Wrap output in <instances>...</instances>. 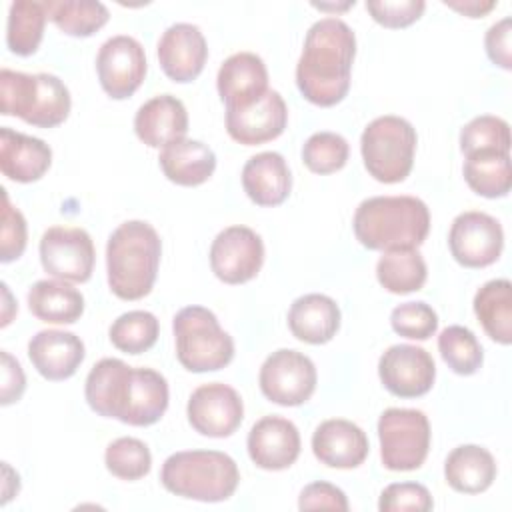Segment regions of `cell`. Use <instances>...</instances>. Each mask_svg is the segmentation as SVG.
Segmentation results:
<instances>
[{"label": "cell", "mask_w": 512, "mask_h": 512, "mask_svg": "<svg viewBox=\"0 0 512 512\" xmlns=\"http://www.w3.org/2000/svg\"><path fill=\"white\" fill-rule=\"evenodd\" d=\"M88 406L130 426L156 424L168 408V382L152 368H132L120 358H102L86 376Z\"/></svg>", "instance_id": "cell-1"}, {"label": "cell", "mask_w": 512, "mask_h": 512, "mask_svg": "<svg viewBox=\"0 0 512 512\" xmlns=\"http://www.w3.org/2000/svg\"><path fill=\"white\" fill-rule=\"evenodd\" d=\"M356 56L352 28L334 16L310 26L296 64V86L316 106H334L350 90V72Z\"/></svg>", "instance_id": "cell-2"}, {"label": "cell", "mask_w": 512, "mask_h": 512, "mask_svg": "<svg viewBox=\"0 0 512 512\" xmlns=\"http://www.w3.org/2000/svg\"><path fill=\"white\" fill-rule=\"evenodd\" d=\"M352 226L368 250H408L426 240L430 212L416 196H374L358 204Z\"/></svg>", "instance_id": "cell-3"}, {"label": "cell", "mask_w": 512, "mask_h": 512, "mask_svg": "<svg viewBox=\"0 0 512 512\" xmlns=\"http://www.w3.org/2000/svg\"><path fill=\"white\" fill-rule=\"evenodd\" d=\"M162 256L158 232L142 220L122 222L106 244L108 286L122 300L150 294Z\"/></svg>", "instance_id": "cell-4"}, {"label": "cell", "mask_w": 512, "mask_h": 512, "mask_svg": "<svg viewBox=\"0 0 512 512\" xmlns=\"http://www.w3.org/2000/svg\"><path fill=\"white\" fill-rule=\"evenodd\" d=\"M160 482L180 498L222 502L236 492L240 472L234 458L224 452L182 450L164 460Z\"/></svg>", "instance_id": "cell-5"}, {"label": "cell", "mask_w": 512, "mask_h": 512, "mask_svg": "<svg viewBox=\"0 0 512 512\" xmlns=\"http://www.w3.org/2000/svg\"><path fill=\"white\" fill-rule=\"evenodd\" d=\"M70 92L66 84L48 72L26 74L2 68L0 112L18 116L38 128H54L70 114Z\"/></svg>", "instance_id": "cell-6"}, {"label": "cell", "mask_w": 512, "mask_h": 512, "mask_svg": "<svg viewBox=\"0 0 512 512\" xmlns=\"http://www.w3.org/2000/svg\"><path fill=\"white\" fill-rule=\"evenodd\" d=\"M176 358L190 372H214L234 358V340L204 306L182 308L172 322Z\"/></svg>", "instance_id": "cell-7"}, {"label": "cell", "mask_w": 512, "mask_h": 512, "mask_svg": "<svg viewBox=\"0 0 512 512\" xmlns=\"http://www.w3.org/2000/svg\"><path fill=\"white\" fill-rule=\"evenodd\" d=\"M416 130L400 116L374 118L360 136V152L368 174L384 184L406 180L414 164Z\"/></svg>", "instance_id": "cell-8"}, {"label": "cell", "mask_w": 512, "mask_h": 512, "mask_svg": "<svg viewBox=\"0 0 512 512\" xmlns=\"http://www.w3.org/2000/svg\"><path fill=\"white\" fill-rule=\"evenodd\" d=\"M380 458L394 472L416 470L430 450V422L416 408H388L378 418Z\"/></svg>", "instance_id": "cell-9"}, {"label": "cell", "mask_w": 512, "mask_h": 512, "mask_svg": "<svg viewBox=\"0 0 512 512\" xmlns=\"http://www.w3.org/2000/svg\"><path fill=\"white\" fill-rule=\"evenodd\" d=\"M316 366L314 362L290 348L272 352L260 366V390L262 394L280 406H300L310 400L316 390Z\"/></svg>", "instance_id": "cell-10"}, {"label": "cell", "mask_w": 512, "mask_h": 512, "mask_svg": "<svg viewBox=\"0 0 512 512\" xmlns=\"http://www.w3.org/2000/svg\"><path fill=\"white\" fill-rule=\"evenodd\" d=\"M94 242L84 228L52 226L40 238L42 268L64 282L82 284L94 270Z\"/></svg>", "instance_id": "cell-11"}, {"label": "cell", "mask_w": 512, "mask_h": 512, "mask_svg": "<svg viewBox=\"0 0 512 512\" xmlns=\"http://www.w3.org/2000/svg\"><path fill=\"white\" fill-rule=\"evenodd\" d=\"M448 246L458 264L466 268H484L500 258L504 232L494 216L468 210L452 220Z\"/></svg>", "instance_id": "cell-12"}, {"label": "cell", "mask_w": 512, "mask_h": 512, "mask_svg": "<svg viewBox=\"0 0 512 512\" xmlns=\"http://www.w3.org/2000/svg\"><path fill=\"white\" fill-rule=\"evenodd\" d=\"M96 72L102 90L110 98L124 100L132 96L146 76V54L142 44L126 34L108 38L98 50Z\"/></svg>", "instance_id": "cell-13"}, {"label": "cell", "mask_w": 512, "mask_h": 512, "mask_svg": "<svg viewBox=\"0 0 512 512\" xmlns=\"http://www.w3.org/2000/svg\"><path fill=\"white\" fill-rule=\"evenodd\" d=\"M264 262V242L248 226H228L212 240L210 268L226 284L252 280Z\"/></svg>", "instance_id": "cell-14"}, {"label": "cell", "mask_w": 512, "mask_h": 512, "mask_svg": "<svg viewBox=\"0 0 512 512\" xmlns=\"http://www.w3.org/2000/svg\"><path fill=\"white\" fill-rule=\"evenodd\" d=\"M190 426L208 438H226L238 430L244 418L240 394L222 382L198 386L186 406Z\"/></svg>", "instance_id": "cell-15"}, {"label": "cell", "mask_w": 512, "mask_h": 512, "mask_svg": "<svg viewBox=\"0 0 512 512\" xmlns=\"http://www.w3.org/2000/svg\"><path fill=\"white\" fill-rule=\"evenodd\" d=\"M378 376L390 394L398 398H418L432 388L436 364L420 346L394 344L380 356Z\"/></svg>", "instance_id": "cell-16"}, {"label": "cell", "mask_w": 512, "mask_h": 512, "mask_svg": "<svg viewBox=\"0 0 512 512\" xmlns=\"http://www.w3.org/2000/svg\"><path fill=\"white\" fill-rule=\"evenodd\" d=\"M288 122V108L276 90L244 108L226 110V132L244 146H256L278 138Z\"/></svg>", "instance_id": "cell-17"}, {"label": "cell", "mask_w": 512, "mask_h": 512, "mask_svg": "<svg viewBox=\"0 0 512 512\" xmlns=\"http://www.w3.org/2000/svg\"><path fill=\"white\" fill-rule=\"evenodd\" d=\"M208 58L206 38L198 26L176 22L168 26L158 40V62L164 74L174 82H192L204 70Z\"/></svg>", "instance_id": "cell-18"}, {"label": "cell", "mask_w": 512, "mask_h": 512, "mask_svg": "<svg viewBox=\"0 0 512 512\" xmlns=\"http://www.w3.org/2000/svg\"><path fill=\"white\" fill-rule=\"evenodd\" d=\"M248 456L262 470H286L300 456V432L288 418L264 416L248 432Z\"/></svg>", "instance_id": "cell-19"}, {"label": "cell", "mask_w": 512, "mask_h": 512, "mask_svg": "<svg viewBox=\"0 0 512 512\" xmlns=\"http://www.w3.org/2000/svg\"><path fill=\"white\" fill-rule=\"evenodd\" d=\"M216 86L226 110L250 106L270 90L266 64L252 52H236L222 62Z\"/></svg>", "instance_id": "cell-20"}, {"label": "cell", "mask_w": 512, "mask_h": 512, "mask_svg": "<svg viewBox=\"0 0 512 512\" xmlns=\"http://www.w3.org/2000/svg\"><path fill=\"white\" fill-rule=\"evenodd\" d=\"M312 452L330 468L350 470L366 460L370 446L368 436L360 426L344 418H330L314 430Z\"/></svg>", "instance_id": "cell-21"}, {"label": "cell", "mask_w": 512, "mask_h": 512, "mask_svg": "<svg viewBox=\"0 0 512 512\" xmlns=\"http://www.w3.org/2000/svg\"><path fill=\"white\" fill-rule=\"evenodd\" d=\"M84 356V342L66 330H40L28 342L32 366L40 376L52 382L74 376Z\"/></svg>", "instance_id": "cell-22"}, {"label": "cell", "mask_w": 512, "mask_h": 512, "mask_svg": "<svg viewBox=\"0 0 512 512\" xmlns=\"http://www.w3.org/2000/svg\"><path fill=\"white\" fill-rule=\"evenodd\" d=\"M136 136L150 148H164L182 140L188 132V112L172 94H160L144 102L134 116Z\"/></svg>", "instance_id": "cell-23"}, {"label": "cell", "mask_w": 512, "mask_h": 512, "mask_svg": "<svg viewBox=\"0 0 512 512\" xmlns=\"http://www.w3.org/2000/svg\"><path fill=\"white\" fill-rule=\"evenodd\" d=\"M52 164L50 146L12 128L0 130V170L6 178L28 184L40 180Z\"/></svg>", "instance_id": "cell-24"}, {"label": "cell", "mask_w": 512, "mask_h": 512, "mask_svg": "<svg viewBox=\"0 0 512 512\" xmlns=\"http://www.w3.org/2000/svg\"><path fill=\"white\" fill-rule=\"evenodd\" d=\"M242 188L258 206L282 204L292 188V176L284 156L278 152L250 156L242 168Z\"/></svg>", "instance_id": "cell-25"}, {"label": "cell", "mask_w": 512, "mask_h": 512, "mask_svg": "<svg viewBox=\"0 0 512 512\" xmlns=\"http://www.w3.org/2000/svg\"><path fill=\"white\" fill-rule=\"evenodd\" d=\"M288 328L306 344H326L340 328V308L326 294H304L288 310Z\"/></svg>", "instance_id": "cell-26"}, {"label": "cell", "mask_w": 512, "mask_h": 512, "mask_svg": "<svg viewBox=\"0 0 512 512\" xmlns=\"http://www.w3.org/2000/svg\"><path fill=\"white\" fill-rule=\"evenodd\" d=\"M158 162L164 176L178 186H200L216 170L214 150L192 138H182L164 146Z\"/></svg>", "instance_id": "cell-27"}, {"label": "cell", "mask_w": 512, "mask_h": 512, "mask_svg": "<svg viewBox=\"0 0 512 512\" xmlns=\"http://www.w3.org/2000/svg\"><path fill=\"white\" fill-rule=\"evenodd\" d=\"M444 478L456 492L480 494L488 490L496 478L494 456L476 444L456 446L444 462Z\"/></svg>", "instance_id": "cell-28"}, {"label": "cell", "mask_w": 512, "mask_h": 512, "mask_svg": "<svg viewBox=\"0 0 512 512\" xmlns=\"http://www.w3.org/2000/svg\"><path fill=\"white\" fill-rule=\"evenodd\" d=\"M30 312L48 324H74L84 312V296L64 280H38L28 290Z\"/></svg>", "instance_id": "cell-29"}, {"label": "cell", "mask_w": 512, "mask_h": 512, "mask_svg": "<svg viewBox=\"0 0 512 512\" xmlns=\"http://www.w3.org/2000/svg\"><path fill=\"white\" fill-rule=\"evenodd\" d=\"M474 314L484 332L498 344L512 342V284L496 278L478 288L474 296Z\"/></svg>", "instance_id": "cell-30"}, {"label": "cell", "mask_w": 512, "mask_h": 512, "mask_svg": "<svg viewBox=\"0 0 512 512\" xmlns=\"http://www.w3.org/2000/svg\"><path fill=\"white\" fill-rule=\"evenodd\" d=\"M466 184L484 198H502L510 192V154L486 150L468 154L464 160Z\"/></svg>", "instance_id": "cell-31"}, {"label": "cell", "mask_w": 512, "mask_h": 512, "mask_svg": "<svg viewBox=\"0 0 512 512\" xmlns=\"http://www.w3.org/2000/svg\"><path fill=\"white\" fill-rule=\"evenodd\" d=\"M428 276L426 262L416 248L384 252L376 264L378 282L392 294L416 292Z\"/></svg>", "instance_id": "cell-32"}, {"label": "cell", "mask_w": 512, "mask_h": 512, "mask_svg": "<svg viewBox=\"0 0 512 512\" xmlns=\"http://www.w3.org/2000/svg\"><path fill=\"white\" fill-rule=\"evenodd\" d=\"M48 20L44 2L16 0L10 4L6 24V44L16 56H32L44 36V24Z\"/></svg>", "instance_id": "cell-33"}, {"label": "cell", "mask_w": 512, "mask_h": 512, "mask_svg": "<svg viewBox=\"0 0 512 512\" xmlns=\"http://www.w3.org/2000/svg\"><path fill=\"white\" fill-rule=\"evenodd\" d=\"M48 20L56 24L68 36L86 38L100 30L110 14L102 2H82V0H44Z\"/></svg>", "instance_id": "cell-34"}, {"label": "cell", "mask_w": 512, "mask_h": 512, "mask_svg": "<svg viewBox=\"0 0 512 512\" xmlns=\"http://www.w3.org/2000/svg\"><path fill=\"white\" fill-rule=\"evenodd\" d=\"M158 318L148 310H130L120 314L110 330V342L126 354H142L150 350L158 340Z\"/></svg>", "instance_id": "cell-35"}, {"label": "cell", "mask_w": 512, "mask_h": 512, "mask_svg": "<svg viewBox=\"0 0 512 512\" xmlns=\"http://www.w3.org/2000/svg\"><path fill=\"white\" fill-rule=\"evenodd\" d=\"M438 350L448 368L460 376L478 372L484 362V352L472 330L466 326H448L438 336Z\"/></svg>", "instance_id": "cell-36"}, {"label": "cell", "mask_w": 512, "mask_h": 512, "mask_svg": "<svg viewBox=\"0 0 512 512\" xmlns=\"http://www.w3.org/2000/svg\"><path fill=\"white\" fill-rule=\"evenodd\" d=\"M104 464L108 472L120 480H140L152 468V454L142 440L122 436L106 446Z\"/></svg>", "instance_id": "cell-37"}, {"label": "cell", "mask_w": 512, "mask_h": 512, "mask_svg": "<svg viewBox=\"0 0 512 512\" xmlns=\"http://www.w3.org/2000/svg\"><path fill=\"white\" fill-rule=\"evenodd\" d=\"M460 150L464 156L474 152H486V150L510 154L508 122L490 114L472 118L460 132Z\"/></svg>", "instance_id": "cell-38"}, {"label": "cell", "mask_w": 512, "mask_h": 512, "mask_svg": "<svg viewBox=\"0 0 512 512\" xmlns=\"http://www.w3.org/2000/svg\"><path fill=\"white\" fill-rule=\"evenodd\" d=\"M350 146L336 132H314L302 146V162L316 174H332L348 162Z\"/></svg>", "instance_id": "cell-39"}, {"label": "cell", "mask_w": 512, "mask_h": 512, "mask_svg": "<svg viewBox=\"0 0 512 512\" xmlns=\"http://www.w3.org/2000/svg\"><path fill=\"white\" fill-rule=\"evenodd\" d=\"M390 326L404 338L428 340L438 330V316L426 302H404L392 310Z\"/></svg>", "instance_id": "cell-40"}, {"label": "cell", "mask_w": 512, "mask_h": 512, "mask_svg": "<svg viewBox=\"0 0 512 512\" xmlns=\"http://www.w3.org/2000/svg\"><path fill=\"white\" fill-rule=\"evenodd\" d=\"M434 502L426 486L418 482H394L388 484L378 500L380 512H428L432 510Z\"/></svg>", "instance_id": "cell-41"}, {"label": "cell", "mask_w": 512, "mask_h": 512, "mask_svg": "<svg viewBox=\"0 0 512 512\" xmlns=\"http://www.w3.org/2000/svg\"><path fill=\"white\" fill-rule=\"evenodd\" d=\"M0 260L4 264L20 258L26 248V220L18 208L10 204L6 190L2 188V234H0Z\"/></svg>", "instance_id": "cell-42"}, {"label": "cell", "mask_w": 512, "mask_h": 512, "mask_svg": "<svg viewBox=\"0 0 512 512\" xmlns=\"http://www.w3.org/2000/svg\"><path fill=\"white\" fill-rule=\"evenodd\" d=\"M426 8L424 0H368L366 10L384 28H406L414 24Z\"/></svg>", "instance_id": "cell-43"}, {"label": "cell", "mask_w": 512, "mask_h": 512, "mask_svg": "<svg viewBox=\"0 0 512 512\" xmlns=\"http://www.w3.org/2000/svg\"><path fill=\"white\" fill-rule=\"evenodd\" d=\"M298 508L300 510H348V498L346 494L330 484V482H312L308 484L298 498Z\"/></svg>", "instance_id": "cell-44"}, {"label": "cell", "mask_w": 512, "mask_h": 512, "mask_svg": "<svg viewBox=\"0 0 512 512\" xmlns=\"http://www.w3.org/2000/svg\"><path fill=\"white\" fill-rule=\"evenodd\" d=\"M510 34H512V20L506 16L500 22L492 24L486 32L484 38V46H486V54L488 58L504 68L510 70L512 68V50H510Z\"/></svg>", "instance_id": "cell-45"}, {"label": "cell", "mask_w": 512, "mask_h": 512, "mask_svg": "<svg viewBox=\"0 0 512 512\" xmlns=\"http://www.w3.org/2000/svg\"><path fill=\"white\" fill-rule=\"evenodd\" d=\"M26 388V378L18 360H14L6 350L2 352V404L8 406L18 402Z\"/></svg>", "instance_id": "cell-46"}, {"label": "cell", "mask_w": 512, "mask_h": 512, "mask_svg": "<svg viewBox=\"0 0 512 512\" xmlns=\"http://www.w3.org/2000/svg\"><path fill=\"white\" fill-rule=\"evenodd\" d=\"M444 4L448 6V8H452V10H456V12H460V14H464V16H468V18H480V16H484V14H488L494 6H496V2H478V0H464V2H454V0H444Z\"/></svg>", "instance_id": "cell-47"}]
</instances>
